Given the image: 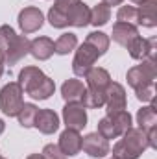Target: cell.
<instances>
[{
  "instance_id": "cell-1",
  "label": "cell",
  "mask_w": 157,
  "mask_h": 159,
  "mask_svg": "<svg viewBox=\"0 0 157 159\" xmlns=\"http://www.w3.org/2000/svg\"><path fill=\"white\" fill-rule=\"evenodd\" d=\"M17 83L20 85L22 93H26L34 100H48L56 91L54 80L48 78L39 67H34V65H28L19 72Z\"/></svg>"
},
{
  "instance_id": "cell-2",
  "label": "cell",
  "mask_w": 157,
  "mask_h": 159,
  "mask_svg": "<svg viewBox=\"0 0 157 159\" xmlns=\"http://www.w3.org/2000/svg\"><path fill=\"white\" fill-rule=\"evenodd\" d=\"M0 50L6 65H17L26 54H30V39L26 35H19L9 24H4L0 26Z\"/></svg>"
},
{
  "instance_id": "cell-3",
  "label": "cell",
  "mask_w": 157,
  "mask_h": 159,
  "mask_svg": "<svg viewBox=\"0 0 157 159\" xmlns=\"http://www.w3.org/2000/svg\"><path fill=\"white\" fill-rule=\"evenodd\" d=\"M157 78V61L155 59H142L141 65H135L128 70L126 80H128V85L135 89H141L144 85H150V83H155Z\"/></svg>"
},
{
  "instance_id": "cell-4",
  "label": "cell",
  "mask_w": 157,
  "mask_h": 159,
  "mask_svg": "<svg viewBox=\"0 0 157 159\" xmlns=\"http://www.w3.org/2000/svg\"><path fill=\"white\" fill-rule=\"evenodd\" d=\"M22 89L17 81H9L0 89V111L6 117H17L24 100H22Z\"/></svg>"
},
{
  "instance_id": "cell-5",
  "label": "cell",
  "mask_w": 157,
  "mask_h": 159,
  "mask_svg": "<svg viewBox=\"0 0 157 159\" xmlns=\"http://www.w3.org/2000/svg\"><path fill=\"white\" fill-rule=\"evenodd\" d=\"M76 48H78V50H76L74 59H72V72H74L76 76H79V78H83V76L94 67V63L98 61L100 54H98L89 43H83V44H79Z\"/></svg>"
},
{
  "instance_id": "cell-6",
  "label": "cell",
  "mask_w": 157,
  "mask_h": 159,
  "mask_svg": "<svg viewBox=\"0 0 157 159\" xmlns=\"http://www.w3.org/2000/svg\"><path fill=\"white\" fill-rule=\"evenodd\" d=\"M81 150L91 156V157L102 159L105 157L107 154H111V146H109V141L104 139L100 133H87L85 137H81Z\"/></svg>"
},
{
  "instance_id": "cell-7",
  "label": "cell",
  "mask_w": 157,
  "mask_h": 159,
  "mask_svg": "<svg viewBox=\"0 0 157 159\" xmlns=\"http://www.w3.org/2000/svg\"><path fill=\"white\" fill-rule=\"evenodd\" d=\"M17 20H19V28H20V32H22L24 35L34 34V32L41 30L43 24H44L43 11H41L39 7H35V6H28V7L20 9Z\"/></svg>"
},
{
  "instance_id": "cell-8",
  "label": "cell",
  "mask_w": 157,
  "mask_h": 159,
  "mask_svg": "<svg viewBox=\"0 0 157 159\" xmlns=\"http://www.w3.org/2000/svg\"><path fill=\"white\" fill-rule=\"evenodd\" d=\"M126 89L124 85H120L117 81H111L109 87L105 89V113L107 115H113L118 111H124L126 109Z\"/></svg>"
},
{
  "instance_id": "cell-9",
  "label": "cell",
  "mask_w": 157,
  "mask_h": 159,
  "mask_svg": "<svg viewBox=\"0 0 157 159\" xmlns=\"http://www.w3.org/2000/svg\"><path fill=\"white\" fill-rule=\"evenodd\" d=\"M157 46V41L154 37L146 39V37H135L131 41V44L128 46L129 50V56L137 61H142V59H155V48ZM157 61V59H155Z\"/></svg>"
},
{
  "instance_id": "cell-10",
  "label": "cell",
  "mask_w": 157,
  "mask_h": 159,
  "mask_svg": "<svg viewBox=\"0 0 157 159\" xmlns=\"http://www.w3.org/2000/svg\"><path fill=\"white\" fill-rule=\"evenodd\" d=\"M63 122L67 128L81 131L87 126V111L81 104H67L63 107Z\"/></svg>"
},
{
  "instance_id": "cell-11",
  "label": "cell",
  "mask_w": 157,
  "mask_h": 159,
  "mask_svg": "<svg viewBox=\"0 0 157 159\" xmlns=\"http://www.w3.org/2000/svg\"><path fill=\"white\" fill-rule=\"evenodd\" d=\"M131 152H135L139 157L144 154V150L148 148V137H146V131L139 129V128H129L122 133V139H120Z\"/></svg>"
},
{
  "instance_id": "cell-12",
  "label": "cell",
  "mask_w": 157,
  "mask_h": 159,
  "mask_svg": "<svg viewBox=\"0 0 157 159\" xmlns=\"http://www.w3.org/2000/svg\"><path fill=\"white\" fill-rule=\"evenodd\" d=\"M57 146L61 148V152H63L67 157L78 156L79 152H81V135H79V131L70 129V128H67L65 131H61Z\"/></svg>"
},
{
  "instance_id": "cell-13",
  "label": "cell",
  "mask_w": 157,
  "mask_h": 159,
  "mask_svg": "<svg viewBox=\"0 0 157 159\" xmlns=\"http://www.w3.org/2000/svg\"><path fill=\"white\" fill-rule=\"evenodd\" d=\"M34 128H37L41 133L44 135H52L59 129V117L54 109H39Z\"/></svg>"
},
{
  "instance_id": "cell-14",
  "label": "cell",
  "mask_w": 157,
  "mask_h": 159,
  "mask_svg": "<svg viewBox=\"0 0 157 159\" xmlns=\"http://www.w3.org/2000/svg\"><path fill=\"white\" fill-rule=\"evenodd\" d=\"M83 78L87 81V89L102 91V93H105V89H107L109 83L113 81V80H111V74H109L105 69H102V67H92Z\"/></svg>"
},
{
  "instance_id": "cell-15",
  "label": "cell",
  "mask_w": 157,
  "mask_h": 159,
  "mask_svg": "<svg viewBox=\"0 0 157 159\" xmlns=\"http://www.w3.org/2000/svg\"><path fill=\"white\" fill-rule=\"evenodd\" d=\"M111 37L115 43H118L120 46H124V48H128L129 44H131V41L135 39V37H139V30H137V26H133V24H128V22H115L113 24V32H111Z\"/></svg>"
},
{
  "instance_id": "cell-16",
  "label": "cell",
  "mask_w": 157,
  "mask_h": 159,
  "mask_svg": "<svg viewBox=\"0 0 157 159\" xmlns=\"http://www.w3.org/2000/svg\"><path fill=\"white\" fill-rule=\"evenodd\" d=\"M87 87L79 81V80H67L63 85H61V96L67 104H81L83 100V94H85Z\"/></svg>"
},
{
  "instance_id": "cell-17",
  "label": "cell",
  "mask_w": 157,
  "mask_h": 159,
  "mask_svg": "<svg viewBox=\"0 0 157 159\" xmlns=\"http://www.w3.org/2000/svg\"><path fill=\"white\" fill-rule=\"evenodd\" d=\"M137 7L139 11V26L155 28L157 26V0H142Z\"/></svg>"
},
{
  "instance_id": "cell-18",
  "label": "cell",
  "mask_w": 157,
  "mask_h": 159,
  "mask_svg": "<svg viewBox=\"0 0 157 159\" xmlns=\"http://www.w3.org/2000/svg\"><path fill=\"white\" fill-rule=\"evenodd\" d=\"M67 19H69V26H74V28H85L89 22H91V7L79 0L78 4L67 13Z\"/></svg>"
},
{
  "instance_id": "cell-19",
  "label": "cell",
  "mask_w": 157,
  "mask_h": 159,
  "mask_svg": "<svg viewBox=\"0 0 157 159\" xmlns=\"http://www.w3.org/2000/svg\"><path fill=\"white\" fill-rule=\"evenodd\" d=\"M30 54L39 59V61H46L52 57L54 54V41L50 37H35L34 41H30Z\"/></svg>"
},
{
  "instance_id": "cell-20",
  "label": "cell",
  "mask_w": 157,
  "mask_h": 159,
  "mask_svg": "<svg viewBox=\"0 0 157 159\" xmlns=\"http://www.w3.org/2000/svg\"><path fill=\"white\" fill-rule=\"evenodd\" d=\"M137 124H139V129H142V131H150V129L157 128L155 98L152 100V106L141 107V109L137 111Z\"/></svg>"
},
{
  "instance_id": "cell-21",
  "label": "cell",
  "mask_w": 157,
  "mask_h": 159,
  "mask_svg": "<svg viewBox=\"0 0 157 159\" xmlns=\"http://www.w3.org/2000/svg\"><path fill=\"white\" fill-rule=\"evenodd\" d=\"M76 46H78V35L72 32H67V34H61L54 43V52L59 56H67L72 50H76Z\"/></svg>"
},
{
  "instance_id": "cell-22",
  "label": "cell",
  "mask_w": 157,
  "mask_h": 159,
  "mask_svg": "<svg viewBox=\"0 0 157 159\" xmlns=\"http://www.w3.org/2000/svg\"><path fill=\"white\" fill-rule=\"evenodd\" d=\"M109 19H111V7L105 6L104 2H100V4H96L91 9V22L89 24H92L96 28L98 26H105L109 22Z\"/></svg>"
},
{
  "instance_id": "cell-23",
  "label": "cell",
  "mask_w": 157,
  "mask_h": 159,
  "mask_svg": "<svg viewBox=\"0 0 157 159\" xmlns=\"http://www.w3.org/2000/svg\"><path fill=\"white\" fill-rule=\"evenodd\" d=\"M85 43H89L100 56H104V54L109 50V43H111V39H109V35L104 34V32H91V34L87 35Z\"/></svg>"
},
{
  "instance_id": "cell-24",
  "label": "cell",
  "mask_w": 157,
  "mask_h": 159,
  "mask_svg": "<svg viewBox=\"0 0 157 159\" xmlns=\"http://www.w3.org/2000/svg\"><path fill=\"white\" fill-rule=\"evenodd\" d=\"M81 106H83L85 109H100L102 106H105V93L87 89V91H85V94H83Z\"/></svg>"
},
{
  "instance_id": "cell-25",
  "label": "cell",
  "mask_w": 157,
  "mask_h": 159,
  "mask_svg": "<svg viewBox=\"0 0 157 159\" xmlns=\"http://www.w3.org/2000/svg\"><path fill=\"white\" fill-rule=\"evenodd\" d=\"M37 111H39V107H37L35 104H22V107H20V111H19V115H17L19 124H20L22 128H34Z\"/></svg>"
},
{
  "instance_id": "cell-26",
  "label": "cell",
  "mask_w": 157,
  "mask_h": 159,
  "mask_svg": "<svg viewBox=\"0 0 157 159\" xmlns=\"http://www.w3.org/2000/svg\"><path fill=\"white\" fill-rule=\"evenodd\" d=\"M117 20L139 26V11H137V7L135 6H120L117 11Z\"/></svg>"
},
{
  "instance_id": "cell-27",
  "label": "cell",
  "mask_w": 157,
  "mask_h": 159,
  "mask_svg": "<svg viewBox=\"0 0 157 159\" xmlns=\"http://www.w3.org/2000/svg\"><path fill=\"white\" fill-rule=\"evenodd\" d=\"M96 133H100V135H102L104 139H107V141H109V139H118V137H120L117 126L113 124V120L109 119L107 115L98 122V129H96Z\"/></svg>"
},
{
  "instance_id": "cell-28",
  "label": "cell",
  "mask_w": 157,
  "mask_h": 159,
  "mask_svg": "<svg viewBox=\"0 0 157 159\" xmlns=\"http://www.w3.org/2000/svg\"><path fill=\"white\" fill-rule=\"evenodd\" d=\"M107 117L113 120V124L117 126L120 137H122V133H124L126 129H129V128L133 126V119H131V115H129L126 109H124V111H118V113H113V115H107Z\"/></svg>"
},
{
  "instance_id": "cell-29",
  "label": "cell",
  "mask_w": 157,
  "mask_h": 159,
  "mask_svg": "<svg viewBox=\"0 0 157 159\" xmlns=\"http://www.w3.org/2000/svg\"><path fill=\"white\" fill-rule=\"evenodd\" d=\"M48 22H50V26L52 28H67L69 26V20H67V17L57 9V7H50V11H48Z\"/></svg>"
},
{
  "instance_id": "cell-30",
  "label": "cell",
  "mask_w": 157,
  "mask_h": 159,
  "mask_svg": "<svg viewBox=\"0 0 157 159\" xmlns=\"http://www.w3.org/2000/svg\"><path fill=\"white\" fill-rule=\"evenodd\" d=\"M135 96L141 102H152L155 98V83H150V85H144L141 89H135Z\"/></svg>"
},
{
  "instance_id": "cell-31",
  "label": "cell",
  "mask_w": 157,
  "mask_h": 159,
  "mask_svg": "<svg viewBox=\"0 0 157 159\" xmlns=\"http://www.w3.org/2000/svg\"><path fill=\"white\" fill-rule=\"evenodd\" d=\"M44 159H69L63 152H61V148L57 146V144H46L44 148H43V154H41Z\"/></svg>"
},
{
  "instance_id": "cell-32",
  "label": "cell",
  "mask_w": 157,
  "mask_h": 159,
  "mask_svg": "<svg viewBox=\"0 0 157 159\" xmlns=\"http://www.w3.org/2000/svg\"><path fill=\"white\" fill-rule=\"evenodd\" d=\"M78 2H79V0H56V6H54V7H57V9L67 17V13H69V11H70ZM67 20H69V19H67Z\"/></svg>"
},
{
  "instance_id": "cell-33",
  "label": "cell",
  "mask_w": 157,
  "mask_h": 159,
  "mask_svg": "<svg viewBox=\"0 0 157 159\" xmlns=\"http://www.w3.org/2000/svg\"><path fill=\"white\" fill-rule=\"evenodd\" d=\"M146 137H148V148H157V128L146 131Z\"/></svg>"
},
{
  "instance_id": "cell-34",
  "label": "cell",
  "mask_w": 157,
  "mask_h": 159,
  "mask_svg": "<svg viewBox=\"0 0 157 159\" xmlns=\"http://www.w3.org/2000/svg\"><path fill=\"white\" fill-rule=\"evenodd\" d=\"M4 69H6V59H4V54H2V50H0V78H2V74H4Z\"/></svg>"
},
{
  "instance_id": "cell-35",
  "label": "cell",
  "mask_w": 157,
  "mask_h": 159,
  "mask_svg": "<svg viewBox=\"0 0 157 159\" xmlns=\"http://www.w3.org/2000/svg\"><path fill=\"white\" fill-rule=\"evenodd\" d=\"M102 2H104L105 6H109V7H111V6H120L124 0H102Z\"/></svg>"
},
{
  "instance_id": "cell-36",
  "label": "cell",
  "mask_w": 157,
  "mask_h": 159,
  "mask_svg": "<svg viewBox=\"0 0 157 159\" xmlns=\"http://www.w3.org/2000/svg\"><path fill=\"white\" fill-rule=\"evenodd\" d=\"M26 159H44V157H43L41 154H30V156H28Z\"/></svg>"
},
{
  "instance_id": "cell-37",
  "label": "cell",
  "mask_w": 157,
  "mask_h": 159,
  "mask_svg": "<svg viewBox=\"0 0 157 159\" xmlns=\"http://www.w3.org/2000/svg\"><path fill=\"white\" fill-rule=\"evenodd\" d=\"M4 129H6V124H4V120L0 119V135L4 133Z\"/></svg>"
},
{
  "instance_id": "cell-38",
  "label": "cell",
  "mask_w": 157,
  "mask_h": 159,
  "mask_svg": "<svg viewBox=\"0 0 157 159\" xmlns=\"http://www.w3.org/2000/svg\"><path fill=\"white\" fill-rule=\"evenodd\" d=\"M131 2H135V4H141V2H142V0H131Z\"/></svg>"
},
{
  "instance_id": "cell-39",
  "label": "cell",
  "mask_w": 157,
  "mask_h": 159,
  "mask_svg": "<svg viewBox=\"0 0 157 159\" xmlns=\"http://www.w3.org/2000/svg\"><path fill=\"white\" fill-rule=\"evenodd\" d=\"M0 159H6V157H2V156H0Z\"/></svg>"
}]
</instances>
